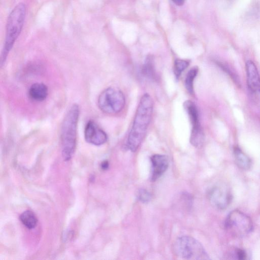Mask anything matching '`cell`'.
<instances>
[{"instance_id":"cell-15","label":"cell","mask_w":260,"mask_h":260,"mask_svg":"<svg viewBox=\"0 0 260 260\" xmlns=\"http://www.w3.org/2000/svg\"><path fill=\"white\" fill-rule=\"evenodd\" d=\"M21 222L28 229L34 228L37 223L35 214L30 211H24L20 216Z\"/></svg>"},{"instance_id":"cell-14","label":"cell","mask_w":260,"mask_h":260,"mask_svg":"<svg viewBox=\"0 0 260 260\" xmlns=\"http://www.w3.org/2000/svg\"><path fill=\"white\" fill-rule=\"evenodd\" d=\"M143 75L146 78L151 79H156V72L153 59L151 56H148L142 68Z\"/></svg>"},{"instance_id":"cell-17","label":"cell","mask_w":260,"mask_h":260,"mask_svg":"<svg viewBox=\"0 0 260 260\" xmlns=\"http://www.w3.org/2000/svg\"><path fill=\"white\" fill-rule=\"evenodd\" d=\"M189 62L181 59H177L174 62V72L177 79H178L182 73L187 68Z\"/></svg>"},{"instance_id":"cell-16","label":"cell","mask_w":260,"mask_h":260,"mask_svg":"<svg viewBox=\"0 0 260 260\" xmlns=\"http://www.w3.org/2000/svg\"><path fill=\"white\" fill-rule=\"evenodd\" d=\"M198 69L194 67L191 68L187 73L185 79V86L187 91L190 94H193V81L197 75Z\"/></svg>"},{"instance_id":"cell-3","label":"cell","mask_w":260,"mask_h":260,"mask_svg":"<svg viewBox=\"0 0 260 260\" xmlns=\"http://www.w3.org/2000/svg\"><path fill=\"white\" fill-rule=\"evenodd\" d=\"M26 15V7L23 3L16 6L10 13L6 24L4 48L1 57L3 66L22 29Z\"/></svg>"},{"instance_id":"cell-8","label":"cell","mask_w":260,"mask_h":260,"mask_svg":"<svg viewBox=\"0 0 260 260\" xmlns=\"http://www.w3.org/2000/svg\"><path fill=\"white\" fill-rule=\"evenodd\" d=\"M84 138L87 142L96 146L105 143L108 138L106 133L92 120L86 124Z\"/></svg>"},{"instance_id":"cell-21","label":"cell","mask_w":260,"mask_h":260,"mask_svg":"<svg viewBox=\"0 0 260 260\" xmlns=\"http://www.w3.org/2000/svg\"><path fill=\"white\" fill-rule=\"evenodd\" d=\"M173 2L178 6H181L182 5L185 0H172Z\"/></svg>"},{"instance_id":"cell-2","label":"cell","mask_w":260,"mask_h":260,"mask_svg":"<svg viewBox=\"0 0 260 260\" xmlns=\"http://www.w3.org/2000/svg\"><path fill=\"white\" fill-rule=\"evenodd\" d=\"M80 114L79 106L73 105L63 120L61 128L62 154L65 160H69L75 149L77 130Z\"/></svg>"},{"instance_id":"cell-12","label":"cell","mask_w":260,"mask_h":260,"mask_svg":"<svg viewBox=\"0 0 260 260\" xmlns=\"http://www.w3.org/2000/svg\"><path fill=\"white\" fill-rule=\"evenodd\" d=\"M29 98L36 102H42L47 97L48 89L47 86L42 83L32 84L28 91Z\"/></svg>"},{"instance_id":"cell-6","label":"cell","mask_w":260,"mask_h":260,"mask_svg":"<svg viewBox=\"0 0 260 260\" xmlns=\"http://www.w3.org/2000/svg\"><path fill=\"white\" fill-rule=\"evenodd\" d=\"M225 228L236 237H243L252 230L253 224L250 218L242 212L235 210L228 215L225 222Z\"/></svg>"},{"instance_id":"cell-13","label":"cell","mask_w":260,"mask_h":260,"mask_svg":"<svg viewBox=\"0 0 260 260\" xmlns=\"http://www.w3.org/2000/svg\"><path fill=\"white\" fill-rule=\"evenodd\" d=\"M235 160L237 166L242 170H248L251 165L250 158L239 148L235 147L234 149Z\"/></svg>"},{"instance_id":"cell-18","label":"cell","mask_w":260,"mask_h":260,"mask_svg":"<svg viewBox=\"0 0 260 260\" xmlns=\"http://www.w3.org/2000/svg\"><path fill=\"white\" fill-rule=\"evenodd\" d=\"M138 200L143 203H147L151 199V194L145 189H141L138 193Z\"/></svg>"},{"instance_id":"cell-9","label":"cell","mask_w":260,"mask_h":260,"mask_svg":"<svg viewBox=\"0 0 260 260\" xmlns=\"http://www.w3.org/2000/svg\"><path fill=\"white\" fill-rule=\"evenodd\" d=\"M150 159L152 164L151 180L155 181L167 170L169 160L167 156L162 154H154Z\"/></svg>"},{"instance_id":"cell-19","label":"cell","mask_w":260,"mask_h":260,"mask_svg":"<svg viewBox=\"0 0 260 260\" xmlns=\"http://www.w3.org/2000/svg\"><path fill=\"white\" fill-rule=\"evenodd\" d=\"M232 258L238 259H245L246 258V253L245 251L241 249H236L232 251L230 253Z\"/></svg>"},{"instance_id":"cell-20","label":"cell","mask_w":260,"mask_h":260,"mask_svg":"<svg viewBox=\"0 0 260 260\" xmlns=\"http://www.w3.org/2000/svg\"><path fill=\"white\" fill-rule=\"evenodd\" d=\"M109 167V164L107 161H103L101 164V167L104 170H106Z\"/></svg>"},{"instance_id":"cell-7","label":"cell","mask_w":260,"mask_h":260,"mask_svg":"<svg viewBox=\"0 0 260 260\" xmlns=\"http://www.w3.org/2000/svg\"><path fill=\"white\" fill-rule=\"evenodd\" d=\"M211 203L218 209L226 208L232 200V195L228 188L223 185L213 187L208 193Z\"/></svg>"},{"instance_id":"cell-5","label":"cell","mask_w":260,"mask_h":260,"mask_svg":"<svg viewBox=\"0 0 260 260\" xmlns=\"http://www.w3.org/2000/svg\"><path fill=\"white\" fill-rule=\"evenodd\" d=\"M125 100L123 92L115 87H108L100 94L98 105L100 109L107 114H113L124 108Z\"/></svg>"},{"instance_id":"cell-4","label":"cell","mask_w":260,"mask_h":260,"mask_svg":"<svg viewBox=\"0 0 260 260\" xmlns=\"http://www.w3.org/2000/svg\"><path fill=\"white\" fill-rule=\"evenodd\" d=\"M173 249L175 254L182 258L191 260L210 258L202 245L190 236L178 238L174 242Z\"/></svg>"},{"instance_id":"cell-1","label":"cell","mask_w":260,"mask_h":260,"mask_svg":"<svg viewBox=\"0 0 260 260\" xmlns=\"http://www.w3.org/2000/svg\"><path fill=\"white\" fill-rule=\"evenodd\" d=\"M153 101L150 95L145 93L141 97L137 109L127 145L128 149L136 151L142 142L151 120Z\"/></svg>"},{"instance_id":"cell-10","label":"cell","mask_w":260,"mask_h":260,"mask_svg":"<svg viewBox=\"0 0 260 260\" xmlns=\"http://www.w3.org/2000/svg\"><path fill=\"white\" fill-rule=\"evenodd\" d=\"M247 84L249 89L253 93L260 92V77L254 63L248 60L246 63Z\"/></svg>"},{"instance_id":"cell-11","label":"cell","mask_w":260,"mask_h":260,"mask_svg":"<svg viewBox=\"0 0 260 260\" xmlns=\"http://www.w3.org/2000/svg\"><path fill=\"white\" fill-rule=\"evenodd\" d=\"M183 105L192 126L191 134L203 132L199 122V113L195 104L191 101L187 100Z\"/></svg>"}]
</instances>
